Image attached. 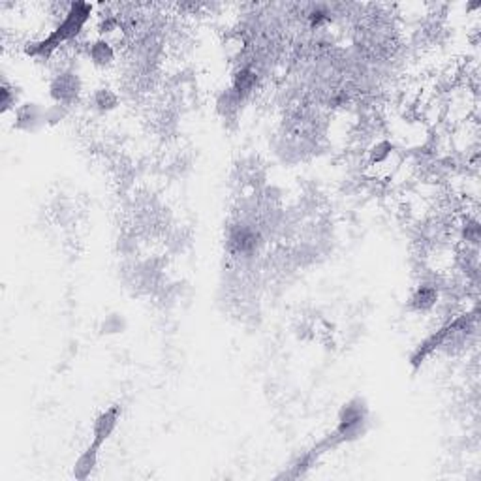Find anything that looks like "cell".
<instances>
[{"mask_svg": "<svg viewBox=\"0 0 481 481\" xmlns=\"http://www.w3.org/2000/svg\"><path fill=\"white\" fill-rule=\"evenodd\" d=\"M93 17V6L87 2H72L66 8V12L62 15L60 23L55 27V30L47 34L41 40L30 41L25 46V53L32 59L47 60L53 57V53L60 46H64L68 41L75 40L83 28L87 27V23Z\"/></svg>", "mask_w": 481, "mask_h": 481, "instance_id": "obj_1", "label": "cell"}, {"mask_svg": "<svg viewBox=\"0 0 481 481\" xmlns=\"http://www.w3.org/2000/svg\"><path fill=\"white\" fill-rule=\"evenodd\" d=\"M368 425V406L363 399H352L348 401L339 412V419H337V427L333 428V433L326 436L323 440L316 446L312 451L316 455L331 451L341 444H348L354 442L357 438L365 435Z\"/></svg>", "mask_w": 481, "mask_h": 481, "instance_id": "obj_2", "label": "cell"}, {"mask_svg": "<svg viewBox=\"0 0 481 481\" xmlns=\"http://www.w3.org/2000/svg\"><path fill=\"white\" fill-rule=\"evenodd\" d=\"M472 326H474L472 314L457 316L455 320L448 321L446 326H442L438 331H435L431 337H427L425 341L421 342L419 346L414 350V354L410 355V365H412V368H419L431 355L435 354V352H438L442 346H446L451 339L470 333V331H472Z\"/></svg>", "mask_w": 481, "mask_h": 481, "instance_id": "obj_3", "label": "cell"}, {"mask_svg": "<svg viewBox=\"0 0 481 481\" xmlns=\"http://www.w3.org/2000/svg\"><path fill=\"white\" fill-rule=\"evenodd\" d=\"M81 91H83V85H81L79 75L75 72H60L55 75L51 85H49V94H51L55 104L66 107L77 102Z\"/></svg>", "mask_w": 481, "mask_h": 481, "instance_id": "obj_4", "label": "cell"}, {"mask_svg": "<svg viewBox=\"0 0 481 481\" xmlns=\"http://www.w3.org/2000/svg\"><path fill=\"white\" fill-rule=\"evenodd\" d=\"M46 124V107L36 102H25L14 111V128L25 134H36Z\"/></svg>", "mask_w": 481, "mask_h": 481, "instance_id": "obj_5", "label": "cell"}, {"mask_svg": "<svg viewBox=\"0 0 481 481\" xmlns=\"http://www.w3.org/2000/svg\"><path fill=\"white\" fill-rule=\"evenodd\" d=\"M120 415H122V406H119V404H113V406L102 410L93 423V442L91 444H94L96 448H102L113 436L115 428L119 425Z\"/></svg>", "mask_w": 481, "mask_h": 481, "instance_id": "obj_6", "label": "cell"}, {"mask_svg": "<svg viewBox=\"0 0 481 481\" xmlns=\"http://www.w3.org/2000/svg\"><path fill=\"white\" fill-rule=\"evenodd\" d=\"M438 299H440V292L435 284H419L410 295L408 305L414 312H428L438 303Z\"/></svg>", "mask_w": 481, "mask_h": 481, "instance_id": "obj_7", "label": "cell"}, {"mask_svg": "<svg viewBox=\"0 0 481 481\" xmlns=\"http://www.w3.org/2000/svg\"><path fill=\"white\" fill-rule=\"evenodd\" d=\"M100 449L102 448H96L94 444H88V448L77 457V461L74 462V470H72V475H74L75 480L87 481L94 474V470L98 466Z\"/></svg>", "mask_w": 481, "mask_h": 481, "instance_id": "obj_8", "label": "cell"}, {"mask_svg": "<svg viewBox=\"0 0 481 481\" xmlns=\"http://www.w3.org/2000/svg\"><path fill=\"white\" fill-rule=\"evenodd\" d=\"M88 59L94 66H111L115 60V49L113 46L106 40V38H98L88 46Z\"/></svg>", "mask_w": 481, "mask_h": 481, "instance_id": "obj_9", "label": "cell"}, {"mask_svg": "<svg viewBox=\"0 0 481 481\" xmlns=\"http://www.w3.org/2000/svg\"><path fill=\"white\" fill-rule=\"evenodd\" d=\"M256 85H258V74L252 68H240L234 77L232 91L239 96L240 100H245L248 94L254 93Z\"/></svg>", "mask_w": 481, "mask_h": 481, "instance_id": "obj_10", "label": "cell"}, {"mask_svg": "<svg viewBox=\"0 0 481 481\" xmlns=\"http://www.w3.org/2000/svg\"><path fill=\"white\" fill-rule=\"evenodd\" d=\"M229 245H232V248H235V252L248 254V252L254 250L256 245H258V235H256V232H252V229L240 226L229 235Z\"/></svg>", "mask_w": 481, "mask_h": 481, "instance_id": "obj_11", "label": "cell"}, {"mask_svg": "<svg viewBox=\"0 0 481 481\" xmlns=\"http://www.w3.org/2000/svg\"><path fill=\"white\" fill-rule=\"evenodd\" d=\"M0 106H2V113H8L12 109H17L21 106L19 104V91L10 85L8 81H4L0 85Z\"/></svg>", "mask_w": 481, "mask_h": 481, "instance_id": "obj_12", "label": "cell"}, {"mask_svg": "<svg viewBox=\"0 0 481 481\" xmlns=\"http://www.w3.org/2000/svg\"><path fill=\"white\" fill-rule=\"evenodd\" d=\"M93 104L98 111H111L119 106V96L111 91V88H98L93 94Z\"/></svg>", "mask_w": 481, "mask_h": 481, "instance_id": "obj_13", "label": "cell"}, {"mask_svg": "<svg viewBox=\"0 0 481 481\" xmlns=\"http://www.w3.org/2000/svg\"><path fill=\"white\" fill-rule=\"evenodd\" d=\"M395 145L389 140H381L378 143H375L370 151H368V158H370V164L372 166H380L384 162L389 160V156L393 154Z\"/></svg>", "mask_w": 481, "mask_h": 481, "instance_id": "obj_14", "label": "cell"}, {"mask_svg": "<svg viewBox=\"0 0 481 481\" xmlns=\"http://www.w3.org/2000/svg\"><path fill=\"white\" fill-rule=\"evenodd\" d=\"M68 107L60 106V104H51V106L46 107V124L47 126H55V124H60L62 120L66 119Z\"/></svg>", "mask_w": 481, "mask_h": 481, "instance_id": "obj_15", "label": "cell"}, {"mask_svg": "<svg viewBox=\"0 0 481 481\" xmlns=\"http://www.w3.org/2000/svg\"><path fill=\"white\" fill-rule=\"evenodd\" d=\"M462 239H466V243H472V245H478V240H480V224H478V220L464 222Z\"/></svg>", "mask_w": 481, "mask_h": 481, "instance_id": "obj_16", "label": "cell"}, {"mask_svg": "<svg viewBox=\"0 0 481 481\" xmlns=\"http://www.w3.org/2000/svg\"><path fill=\"white\" fill-rule=\"evenodd\" d=\"M122 328H124V323L120 320V316H107L104 326H102L104 333H119Z\"/></svg>", "mask_w": 481, "mask_h": 481, "instance_id": "obj_17", "label": "cell"}, {"mask_svg": "<svg viewBox=\"0 0 481 481\" xmlns=\"http://www.w3.org/2000/svg\"><path fill=\"white\" fill-rule=\"evenodd\" d=\"M329 12H326V10H321V8H316V12H312L310 14V25L312 27H321V25H326V23H329Z\"/></svg>", "mask_w": 481, "mask_h": 481, "instance_id": "obj_18", "label": "cell"}, {"mask_svg": "<svg viewBox=\"0 0 481 481\" xmlns=\"http://www.w3.org/2000/svg\"><path fill=\"white\" fill-rule=\"evenodd\" d=\"M117 28H119V21H117V17H106V19L102 21L100 32L109 34V32H113V30H117Z\"/></svg>", "mask_w": 481, "mask_h": 481, "instance_id": "obj_19", "label": "cell"}]
</instances>
